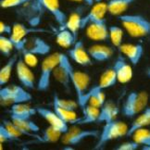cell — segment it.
<instances>
[{"mask_svg":"<svg viewBox=\"0 0 150 150\" xmlns=\"http://www.w3.org/2000/svg\"><path fill=\"white\" fill-rule=\"evenodd\" d=\"M56 42L61 47L69 48L73 47L74 44L77 42V38L74 34L68 29H61L56 34Z\"/></svg>","mask_w":150,"mask_h":150,"instance_id":"cell-29","label":"cell"},{"mask_svg":"<svg viewBox=\"0 0 150 150\" xmlns=\"http://www.w3.org/2000/svg\"><path fill=\"white\" fill-rule=\"evenodd\" d=\"M115 73H116L118 82L120 83H127L132 79L134 71L132 68L126 61V59L122 57V55H119L116 60L114 61L113 67Z\"/></svg>","mask_w":150,"mask_h":150,"instance_id":"cell-15","label":"cell"},{"mask_svg":"<svg viewBox=\"0 0 150 150\" xmlns=\"http://www.w3.org/2000/svg\"><path fill=\"white\" fill-rule=\"evenodd\" d=\"M125 31L131 37L142 38L150 34V21L140 14H123L118 16Z\"/></svg>","mask_w":150,"mask_h":150,"instance_id":"cell-1","label":"cell"},{"mask_svg":"<svg viewBox=\"0 0 150 150\" xmlns=\"http://www.w3.org/2000/svg\"><path fill=\"white\" fill-rule=\"evenodd\" d=\"M98 130H84L77 126L69 128L68 132L61 136V142L65 146H77L88 138H98Z\"/></svg>","mask_w":150,"mask_h":150,"instance_id":"cell-10","label":"cell"},{"mask_svg":"<svg viewBox=\"0 0 150 150\" xmlns=\"http://www.w3.org/2000/svg\"><path fill=\"white\" fill-rule=\"evenodd\" d=\"M15 69H16V74L17 77H18L19 82L23 87L30 90H33L36 87L34 74L31 71L30 67L24 62L22 57H19L18 59Z\"/></svg>","mask_w":150,"mask_h":150,"instance_id":"cell-12","label":"cell"},{"mask_svg":"<svg viewBox=\"0 0 150 150\" xmlns=\"http://www.w3.org/2000/svg\"><path fill=\"white\" fill-rule=\"evenodd\" d=\"M108 12L107 3L104 2H97L92 6L89 12L85 16L83 17L82 22H81V30L86 28L89 23L98 20L105 19V15Z\"/></svg>","mask_w":150,"mask_h":150,"instance_id":"cell-19","label":"cell"},{"mask_svg":"<svg viewBox=\"0 0 150 150\" xmlns=\"http://www.w3.org/2000/svg\"><path fill=\"white\" fill-rule=\"evenodd\" d=\"M59 63V53L47 55L41 64L40 75L36 83V89L39 92H45L50 87L51 77L53 76V71Z\"/></svg>","mask_w":150,"mask_h":150,"instance_id":"cell-5","label":"cell"},{"mask_svg":"<svg viewBox=\"0 0 150 150\" xmlns=\"http://www.w3.org/2000/svg\"><path fill=\"white\" fill-rule=\"evenodd\" d=\"M67 54L71 60L83 67H89L93 65V59L90 57L88 50L85 49L82 40H77L73 47L68 50Z\"/></svg>","mask_w":150,"mask_h":150,"instance_id":"cell-11","label":"cell"},{"mask_svg":"<svg viewBox=\"0 0 150 150\" xmlns=\"http://www.w3.org/2000/svg\"><path fill=\"white\" fill-rule=\"evenodd\" d=\"M140 146V145L134 140L132 141H128V142H124L122 144H120L119 146H117L116 150H136Z\"/></svg>","mask_w":150,"mask_h":150,"instance_id":"cell-41","label":"cell"},{"mask_svg":"<svg viewBox=\"0 0 150 150\" xmlns=\"http://www.w3.org/2000/svg\"><path fill=\"white\" fill-rule=\"evenodd\" d=\"M14 141H18V140L10 134L8 130L4 126L3 123L0 124V142H1V144L14 142Z\"/></svg>","mask_w":150,"mask_h":150,"instance_id":"cell-40","label":"cell"},{"mask_svg":"<svg viewBox=\"0 0 150 150\" xmlns=\"http://www.w3.org/2000/svg\"><path fill=\"white\" fill-rule=\"evenodd\" d=\"M82 112H83V116L81 118H78L74 125H84V124L97 122V120H98L99 113H100V108L87 104Z\"/></svg>","mask_w":150,"mask_h":150,"instance_id":"cell-25","label":"cell"},{"mask_svg":"<svg viewBox=\"0 0 150 150\" xmlns=\"http://www.w3.org/2000/svg\"><path fill=\"white\" fill-rule=\"evenodd\" d=\"M119 50L134 66L141 61L144 55V47L141 44H122Z\"/></svg>","mask_w":150,"mask_h":150,"instance_id":"cell-20","label":"cell"},{"mask_svg":"<svg viewBox=\"0 0 150 150\" xmlns=\"http://www.w3.org/2000/svg\"><path fill=\"white\" fill-rule=\"evenodd\" d=\"M24 50H27L36 56H47L50 53L51 47L39 36H32L26 38Z\"/></svg>","mask_w":150,"mask_h":150,"instance_id":"cell-18","label":"cell"},{"mask_svg":"<svg viewBox=\"0 0 150 150\" xmlns=\"http://www.w3.org/2000/svg\"><path fill=\"white\" fill-rule=\"evenodd\" d=\"M45 12V9L40 5L38 0H31L21 7H19L17 15L20 19L27 22L28 25L38 27Z\"/></svg>","mask_w":150,"mask_h":150,"instance_id":"cell-8","label":"cell"},{"mask_svg":"<svg viewBox=\"0 0 150 150\" xmlns=\"http://www.w3.org/2000/svg\"><path fill=\"white\" fill-rule=\"evenodd\" d=\"M36 110L39 116L43 118L50 126L60 131L63 134L68 132L69 130L68 123L65 122L63 120H61L59 115L55 112V110L52 111L50 109L45 108H36Z\"/></svg>","mask_w":150,"mask_h":150,"instance_id":"cell-16","label":"cell"},{"mask_svg":"<svg viewBox=\"0 0 150 150\" xmlns=\"http://www.w3.org/2000/svg\"><path fill=\"white\" fill-rule=\"evenodd\" d=\"M31 0H0V7L2 8H19Z\"/></svg>","mask_w":150,"mask_h":150,"instance_id":"cell-38","label":"cell"},{"mask_svg":"<svg viewBox=\"0 0 150 150\" xmlns=\"http://www.w3.org/2000/svg\"><path fill=\"white\" fill-rule=\"evenodd\" d=\"M13 31V27L8 25V23H6L4 21L0 22V33L1 34H8V35H10L12 33Z\"/></svg>","mask_w":150,"mask_h":150,"instance_id":"cell-42","label":"cell"},{"mask_svg":"<svg viewBox=\"0 0 150 150\" xmlns=\"http://www.w3.org/2000/svg\"><path fill=\"white\" fill-rule=\"evenodd\" d=\"M10 120L21 130L24 135L34 137V135L40 132V127L31 119L10 116Z\"/></svg>","mask_w":150,"mask_h":150,"instance_id":"cell-22","label":"cell"},{"mask_svg":"<svg viewBox=\"0 0 150 150\" xmlns=\"http://www.w3.org/2000/svg\"><path fill=\"white\" fill-rule=\"evenodd\" d=\"M90 57L97 62H105L111 59L114 54L112 47L104 45H93L87 49Z\"/></svg>","mask_w":150,"mask_h":150,"instance_id":"cell-21","label":"cell"},{"mask_svg":"<svg viewBox=\"0 0 150 150\" xmlns=\"http://www.w3.org/2000/svg\"><path fill=\"white\" fill-rule=\"evenodd\" d=\"M67 67L70 73V77L71 81L72 87L75 91L77 97V102L83 96V95L89 90V86L91 83V77L86 72H83L81 71H77L72 67L71 63V59L67 57Z\"/></svg>","mask_w":150,"mask_h":150,"instance_id":"cell-9","label":"cell"},{"mask_svg":"<svg viewBox=\"0 0 150 150\" xmlns=\"http://www.w3.org/2000/svg\"><path fill=\"white\" fill-rule=\"evenodd\" d=\"M117 82H118V80H117V76H116V73H115L114 69L113 68L107 69L100 76L98 83H96V85L90 87L89 90L86 92V93L83 95V96L80 99V101H78L79 107L81 108V109H82V111L84 109L86 105L88 104L89 97L92 95L98 93L100 91H104L105 89L112 87V86L116 84Z\"/></svg>","mask_w":150,"mask_h":150,"instance_id":"cell-6","label":"cell"},{"mask_svg":"<svg viewBox=\"0 0 150 150\" xmlns=\"http://www.w3.org/2000/svg\"><path fill=\"white\" fill-rule=\"evenodd\" d=\"M62 132L59 130H57L56 128L52 126L47 127L41 134H35L34 138L37 140L38 143H43V144H50V143H56L59 139H61Z\"/></svg>","mask_w":150,"mask_h":150,"instance_id":"cell-26","label":"cell"},{"mask_svg":"<svg viewBox=\"0 0 150 150\" xmlns=\"http://www.w3.org/2000/svg\"><path fill=\"white\" fill-rule=\"evenodd\" d=\"M105 103H106V96L104 94V91H100L98 93L92 95L88 100L89 105H92L98 108H101Z\"/></svg>","mask_w":150,"mask_h":150,"instance_id":"cell-37","label":"cell"},{"mask_svg":"<svg viewBox=\"0 0 150 150\" xmlns=\"http://www.w3.org/2000/svg\"><path fill=\"white\" fill-rule=\"evenodd\" d=\"M132 138L140 146H142V150H145L147 147H150V131L146 128H141L137 130L134 134Z\"/></svg>","mask_w":150,"mask_h":150,"instance_id":"cell-32","label":"cell"},{"mask_svg":"<svg viewBox=\"0 0 150 150\" xmlns=\"http://www.w3.org/2000/svg\"><path fill=\"white\" fill-rule=\"evenodd\" d=\"M53 107L61 108L64 109H70V110H75V109L79 107V104L78 102H75L71 99L62 98V97L59 96L57 94H54L53 95Z\"/></svg>","mask_w":150,"mask_h":150,"instance_id":"cell-34","label":"cell"},{"mask_svg":"<svg viewBox=\"0 0 150 150\" xmlns=\"http://www.w3.org/2000/svg\"><path fill=\"white\" fill-rule=\"evenodd\" d=\"M150 125V107H147L145 110L142 111L136 119L132 122L131 126L129 127L128 132H127V137L132 136L134 132L141 128H146Z\"/></svg>","mask_w":150,"mask_h":150,"instance_id":"cell-24","label":"cell"},{"mask_svg":"<svg viewBox=\"0 0 150 150\" xmlns=\"http://www.w3.org/2000/svg\"><path fill=\"white\" fill-rule=\"evenodd\" d=\"M148 94L145 91H131L122 106V113L125 118L132 119L147 108Z\"/></svg>","mask_w":150,"mask_h":150,"instance_id":"cell-3","label":"cell"},{"mask_svg":"<svg viewBox=\"0 0 150 150\" xmlns=\"http://www.w3.org/2000/svg\"><path fill=\"white\" fill-rule=\"evenodd\" d=\"M32 95L23 86L9 84L2 86L0 89V103L3 107L12 106L18 103H26L31 101Z\"/></svg>","mask_w":150,"mask_h":150,"instance_id":"cell-4","label":"cell"},{"mask_svg":"<svg viewBox=\"0 0 150 150\" xmlns=\"http://www.w3.org/2000/svg\"><path fill=\"white\" fill-rule=\"evenodd\" d=\"M55 112L59 115V118L61 120H64L67 123H71L74 124L75 122L78 120V116L75 110H70V109H64L61 108H57V107H53Z\"/></svg>","mask_w":150,"mask_h":150,"instance_id":"cell-35","label":"cell"},{"mask_svg":"<svg viewBox=\"0 0 150 150\" xmlns=\"http://www.w3.org/2000/svg\"><path fill=\"white\" fill-rule=\"evenodd\" d=\"M86 35L93 41H107L109 39V31L105 19L98 20L86 26Z\"/></svg>","mask_w":150,"mask_h":150,"instance_id":"cell-13","label":"cell"},{"mask_svg":"<svg viewBox=\"0 0 150 150\" xmlns=\"http://www.w3.org/2000/svg\"><path fill=\"white\" fill-rule=\"evenodd\" d=\"M21 53L22 54V59H23L24 62L29 67H36L38 64V59L35 54L31 53L27 50L21 51Z\"/></svg>","mask_w":150,"mask_h":150,"instance_id":"cell-39","label":"cell"},{"mask_svg":"<svg viewBox=\"0 0 150 150\" xmlns=\"http://www.w3.org/2000/svg\"><path fill=\"white\" fill-rule=\"evenodd\" d=\"M38 2L42 6L45 11H47L53 17L61 27L65 25L68 18L61 9L59 0H38Z\"/></svg>","mask_w":150,"mask_h":150,"instance_id":"cell-17","label":"cell"},{"mask_svg":"<svg viewBox=\"0 0 150 150\" xmlns=\"http://www.w3.org/2000/svg\"><path fill=\"white\" fill-rule=\"evenodd\" d=\"M13 31L10 34L9 37L11 41L13 42L15 49L21 52L24 50L26 36L29 34H37V33H49L50 30H47L41 27H33V26H26L21 22H15L12 25Z\"/></svg>","mask_w":150,"mask_h":150,"instance_id":"cell-7","label":"cell"},{"mask_svg":"<svg viewBox=\"0 0 150 150\" xmlns=\"http://www.w3.org/2000/svg\"><path fill=\"white\" fill-rule=\"evenodd\" d=\"M10 116H15L18 118H25L31 119L34 114L37 113L36 108H32L25 103H18L11 106L9 109Z\"/></svg>","mask_w":150,"mask_h":150,"instance_id":"cell-27","label":"cell"},{"mask_svg":"<svg viewBox=\"0 0 150 150\" xmlns=\"http://www.w3.org/2000/svg\"><path fill=\"white\" fill-rule=\"evenodd\" d=\"M128 129H129L128 126L123 122L118 120H114L112 122L104 123V126L93 149L94 150L104 149L108 143L111 142L115 139H118L120 137L126 136Z\"/></svg>","mask_w":150,"mask_h":150,"instance_id":"cell-2","label":"cell"},{"mask_svg":"<svg viewBox=\"0 0 150 150\" xmlns=\"http://www.w3.org/2000/svg\"><path fill=\"white\" fill-rule=\"evenodd\" d=\"M146 76L150 79V67H148L146 70Z\"/></svg>","mask_w":150,"mask_h":150,"instance_id":"cell-44","label":"cell"},{"mask_svg":"<svg viewBox=\"0 0 150 150\" xmlns=\"http://www.w3.org/2000/svg\"><path fill=\"white\" fill-rule=\"evenodd\" d=\"M119 114V108L115 105L111 100L106 101L103 107L100 108L99 117L97 120V123H107L116 120Z\"/></svg>","mask_w":150,"mask_h":150,"instance_id":"cell-23","label":"cell"},{"mask_svg":"<svg viewBox=\"0 0 150 150\" xmlns=\"http://www.w3.org/2000/svg\"><path fill=\"white\" fill-rule=\"evenodd\" d=\"M14 48V44L11 41L10 37L1 34V36H0V52H1V54L5 57H11V53H12Z\"/></svg>","mask_w":150,"mask_h":150,"instance_id":"cell-36","label":"cell"},{"mask_svg":"<svg viewBox=\"0 0 150 150\" xmlns=\"http://www.w3.org/2000/svg\"><path fill=\"white\" fill-rule=\"evenodd\" d=\"M109 31V39L112 43V45L116 47H120L122 45V39H123V30L116 25H111L108 27Z\"/></svg>","mask_w":150,"mask_h":150,"instance_id":"cell-33","label":"cell"},{"mask_svg":"<svg viewBox=\"0 0 150 150\" xmlns=\"http://www.w3.org/2000/svg\"><path fill=\"white\" fill-rule=\"evenodd\" d=\"M70 1H73V2H78V3H84L88 6H93L95 4L94 0H70Z\"/></svg>","mask_w":150,"mask_h":150,"instance_id":"cell-43","label":"cell"},{"mask_svg":"<svg viewBox=\"0 0 150 150\" xmlns=\"http://www.w3.org/2000/svg\"><path fill=\"white\" fill-rule=\"evenodd\" d=\"M18 59H19L18 55H13L9 57L7 63L1 68V70H0V85H1V87L8 83L11 73H12V70L16 66Z\"/></svg>","mask_w":150,"mask_h":150,"instance_id":"cell-31","label":"cell"},{"mask_svg":"<svg viewBox=\"0 0 150 150\" xmlns=\"http://www.w3.org/2000/svg\"><path fill=\"white\" fill-rule=\"evenodd\" d=\"M134 2V0H108L107 3L108 12L113 16L122 15Z\"/></svg>","mask_w":150,"mask_h":150,"instance_id":"cell-28","label":"cell"},{"mask_svg":"<svg viewBox=\"0 0 150 150\" xmlns=\"http://www.w3.org/2000/svg\"><path fill=\"white\" fill-rule=\"evenodd\" d=\"M95 3H97V2H101V0H94Z\"/></svg>","mask_w":150,"mask_h":150,"instance_id":"cell-45","label":"cell"},{"mask_svg":"<svg viewBox=\"0 0 150 150\" xmlns=\"http://www.w3.org/2000/svg\"><path fill=\"white\" fill-rule=\"evenodd\" d=\"M83 17V16L81 11H74L69 16L65 25L62 26L61 29H68L76 36V38H78V32L81 30V22H82Z\"/></svg>","mask_w":150,"mask_h":150,"instance_id":"cell-30","label":"cell"},{"mask_svg":"<svg viewBox=\"0 0 150 150\" xmlns=\"http://www.w3.org/2000/svg\"><path fill=\"white\" fill-rule=\"evenodd\" d=\"M67 57H68L67 55L59 53V63L54 69L53 77L57 83L62 85V87L64 88L65 91L70 92L71 81L67 67V62H66Z\"/></svg>","mask_w":150,"mask_h":150,"instance_id":"cell-14","label":"cell"}]
</instances>
